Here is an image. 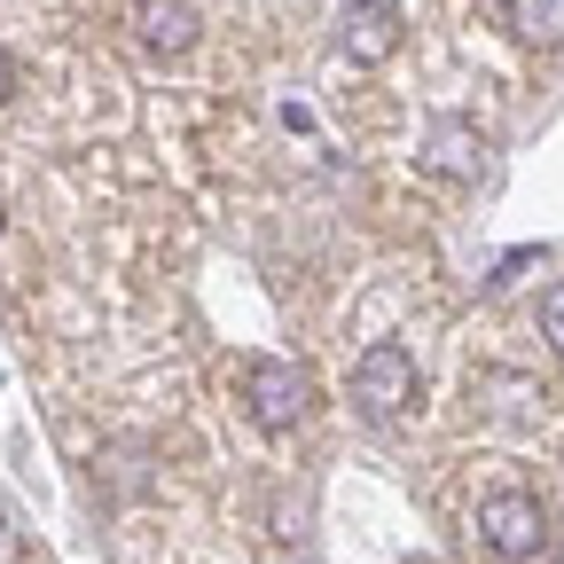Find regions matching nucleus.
Listing matches in <instances>:
<instances>
[{
    "instance_id": "nucleus-1",
    "label": "nucleus",
    "mask_w": 564,
    "mask_h": 564,
    "mask_svg": "<svg viewBox=\"0 0 564 564\" xmlns=\"http://www.w3.org/2000/svg\"><path fill=\"white\" fill-rule=\"evenodd\" d=\"M478 541L502 556V564H533L541 541H549V518H541L533 494L502 486V494H486V502H478Z\"/></svg>"
},
{
    "instance_id": "nucleus-2",
    "label": "nucleus",
    "mask_w": 564,
    "mask_h": 564,
    "mask_svg": "<svg viewBox=\"0 0 564 564\" xmlns=\"http://www.w3.org/2000/svg\"><path fill=\"white\" fill-rule=\"evenodd\" d=\"M352 400H361V415H400L408 400H415V352L408 345H392V337H377L361 361H352Z\"/></svg>"
},
{
    "instance_id": "nucleus-3",
    "label": "nucleus",
    "mask_w": 564,
    "mask_h": 564,
    "mask_svg": "<svg viewBox=\"0 0 564 564\" xmlns=\"http://www.w3.org/2000/svg\"><path fill=\"white\" fill-rule=\"evenodd\" d=\"M243 400H251V415L267 432H291L306 415V377L291 361H274V352H259V361H243Z\"/></svg>"
},
{
    "instance_id": "nucleus-4",
    "label": "nucleus",
    "mask_w": 564,
    "mask_h": 564,
    "mask_svg": "<svg viewBox=\"0 0 564 564\" xmlns=\"http://www.w3.org/2000/svg\"><path fill=\"white\" fill-rule=\"evenodd\" d=\"M400 40H408L400 0H352V9L337 17V47H345L352 63H392V55H400Z\"/></svg>"
},
{
    "instance_id": "nucleus-5",
    "label": "nucleus",
    "mask_w": 564,
    "mask_h": 564,
    "mask_svg": "<svg viewBox=\"0 0 564 564\" xmlns=\"http://www.w3.org/2000/svg\"><path fill=\"white\" fill-rule=\"evenodd\" d=\"M133 24H141V40H150L158 55L196 47V9L188 0H133Z\"/></svg>"
},
{
    "instance_id": "nucleus-6",
    "label": "nucleus",
    "mask_w": 564,
    "mask_h": 564,
    "mask_svg": "<svg viewBox=\"0 0 564 564\" xmlns=\"http://www.w3.org/2000/svg\"><path fill=\"white\" fill-rule=\"evenodd\" d=\"M423 165L447 173V181H478V133L463 118H440L432 126V150H423Z\"/></svg>"
},
{
    "instance_id": "nucleus-7",
    "label": "nucleus",
    "mask_w": 564,
    "mask_h": 564,
    "mask_svg": "<svg viewBox=\"0 0 564 564\" xmlns=\"http://www.w3.org/2000/svg\"><path fill=\"white\" fill-rule=\"evenodd\" d=\"M502 24H518L533 47H564V0H502Z\"/></svg>"
},
{
    "instance_id": "nucleus-8",
    "label": "nucleus",
    "mask_w": 564,
    "mask_h": 564,
    "mask_svg": "<svg viewBox=\"0 0 564 564\" xmlns=\"http://www.w3.org/2000/svg\"><path fill=\"white\" fill-rule=\"evenodd\" d=\"M541 337H549V352H564V291H541Z\"/></svg>"
},
{
    "instance_id": "nucleus-9",
    "label": "nucleus",
    "mask_w": 564,
    "mask_h": 564,
    "mask_svg": "<svg viewBox=\"0 0 564 564\" xmlns=\"http://www.w3.org/2000/svg\"><path fill=\"white\" fill-rule=\"evenodd\" d=\"M9 87H17V55L0 47V102H9Z\"/></svg>"
},
{
    "instance_id": "nucleus-10",
    "label": "nucleus",
    "mask_w": 564,
    "mask_h": 564,
    "mask_svg": "<svg viewBox=\"0 0 564 564\" xmlns=\"http://www.w3.org/2000/svg\"><path fill=\"white\" fill-rule=\"evenodd\" d=\"M0 220H9V212H0Z\"/></svg>"
}]
</instances>
